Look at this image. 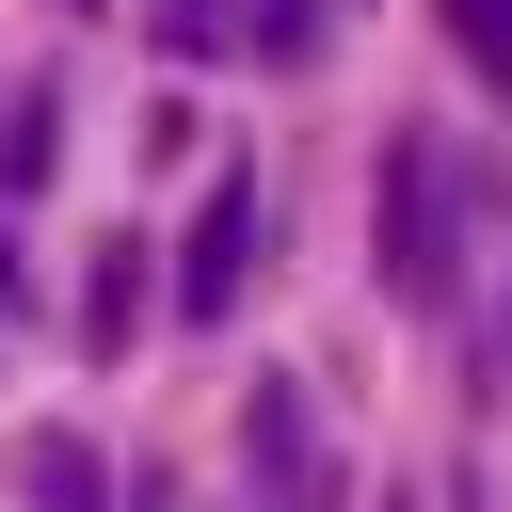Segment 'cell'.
<instances>
[{
  "label": "cell",
  "mask_w": 512,
  "mask_h": 512,
  "mask_svg": "<svg viewBox=\"0 0 512 512\" xmlns=\"http://www.w3.org/2000/svg\"><path fill=\"white\" fill-rule=\"evenodd\" d=\"M144 32L176 64H304L320 48V0H144Z\"/></svg>",
  "instance_id": "5"
},
{
  "label": "cell",
  "mask_w": 512,
  "mask_h": 512,
  "mask_svg": "<svg viewBox=\"0 0 512 512\" xmlns=\"http://www.w3.org/2000/svg\"><path fill=\"white\" fill-rule=\"evenodd\" d=\"M240 512H336V432L288 368L240 384Z\"/></svg>",
  "instance_id": "2"
},
{
  "label": "cell",
  "mask_w": 512,
  "mask_h": 512,
  "mask_svg": "<svg viewBox=\"0 0 512 512\" xmlns=\"http://www.w3.org/2000/svg\"><path fill=\"white\" fill-rule=\"evenodd\" d=\"M16 304H32V272H16V208H0V352H16Z\"/></svg>",
  "instance_id": "10"
},
{
  "label": "cell",
  "mask_w": 512,
  "mask_h": 512,
  "mask_svg": "<svg viewBox=\"0 0 512 512\" xmlns=\"http://www.w3.org/2000/svg\"><path fill=\"white\" fill-rule=\"evenodd\" d=\"M256 256H272V192H256V176H208V208H192V240H176V320H192V336L240 320Z\"/></svg>",
  "instance_id": "4"
},
{
  "label": "cell",
  "mask_w": 512,
  "mask_h": 512,
  "mask_svg": "<svg viewBox=\"0 0 512 512\" xmlns=\"http://www.w3.org/2000/svg\"><path fill=\"white\" fill-rule=\"evenodd\" d=\"M16 496H32V512H112L96 432H16Z\"/></svg>",
  "instance_id": "8"
},
{
  "label": "cell",
  "mask_w": 512,
  "mask_h": 512,
  "mask_svg": "<svg viewBox=\"0 0 512 512\" xmlns=\"http://www.w3.org/2000/svg\"><path fill=\"white\" fill-rule=\"evenodd\" d=\"M432 320H448V352L496 384L512 368V192L480 176L464 192V240H448V272H432Z\"/></svg>",
  "instance_id": "3"
},
{
  "label": "cell",
  "mask_w": 512,
  "mask_h": 512,
  "mask_svg": "<svg viewBox=\"0 0 512 512\" xmlns=\"http://www.w3.org/2000/svg\"><path fill=\"white\" fill-rule=\"evenodd\" d=\"M464 192H480V160H464L448 128H400V144H384V192H368V272H384V304L432 320V272H448V240H464Z\"/></svg>",
  "instance_id": "1"
},
{
  "label": "cell",
  "mask_w": 512,
  "mask_h": 512,
  "mask_svg": "<svg viewBox=\"0 0 512 512\" xmlns=\"http://www.w3.org/2000/svg\"><path fill=\"white\" fill-rule=\"evenodd\" d=\"M384 512H400V496H384Z\"/></svg>",
  "instance_id": "12"
},
{
  "label": "cell",
  "mask_w": 512,
  "mask_h": 512,
  "mask_svg": "<svg viewBox=\"0 0 512 512\" xmlns=\"http://www.w3.org/2000/svg\"><path fill=\"white\" fill-rule=\"evenodd\" d=\"M144 304H160V272H144V240H96V288H80V352H96V368H128V336H144Z\"/></svg>",
  "instance_id": "6"
},
{
  "label": "cell",
  "mask_w": 512,
  "mask_h": 512,
  "mask_svg": "<svg viewBox=\"0 0 512 512\" xmlns=\"http://www.w3.org/2000/svg\"><path fill=\"white\" fill-rule=\"evenodd\" d=\"M48 160H64V80H16L0 96V208H32Z\"/></svg>",
  "instance_id": "7"
},
{
  "label": "cell",
  "mask_w": 512,
  "mask_h": 512,
  "mask_svg": "<svg viewBox=\"0 0 512 512\" xmlns=\"http://www.w3.org/2000/svg\"><path fill=\"white\" fill-rule=\"evenodd\" d=\"M448 48H464L496 96H512V0H448Z\"/></svg>",
  "instance_id": "9"
},
{
  "label": "cell",
  "mask_w": 512,
  "mask_h": 512,
  "mask_svg": "<svg viewBox=\"0 0 512 512\" xmlns=\"http://www.w3.org/2000/svg\"><path fill=\"white\" fill-rule=\"evenodd\" d=\"M64 16H112V0H64Z\"/></svg>",
  "instance_id": "11"
}]
</instances>
